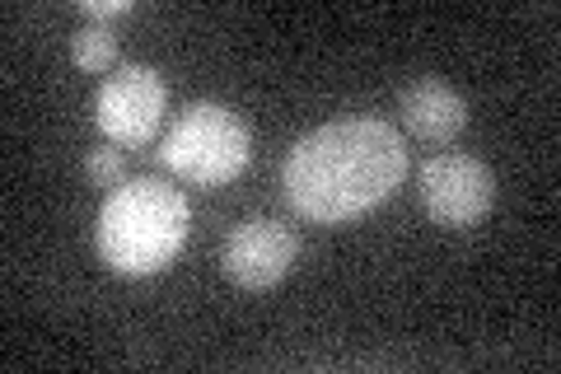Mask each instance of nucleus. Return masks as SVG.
<instances>
[{
  "label": "nucleus",
  "mask_w": 561,
  "mask_h": 374,
  "mask_svg": "<svg viewBox=\"0 0 561 374\" xmlns=\"http://www.w3.org/2000/svg\"><path fill=\"white\" fill-rule=\"evenodd\" d=\"M408 178V146L383 117H337L305 132L286 155L280 188L305 220L342 225L389 202Z\"/></svg>",
  "instance_id": "1"
},
{
  "label": "nucleus",
  "mask_w": 561,
  "mask_h": 374,
  "mask_svg": "<svg viewBox=\"0 0 561 374\" xmlns=\"http://www.w3.org/2000/svg\"><path fill=\"white\" fill-rule=\"evenodd\" d=\"M187 225H192V211L183 192L169 178L146 173L108 192L94 225V243H99V258L117 276H150L179 258Z\"/></svg>",
  "instance_id": "2"
},
{
  "label": "nucleus",
  "mask_w": 561,
  "mask_h": 374,
  "mask_svg": "<svg viewBox=\"0 0 561 374\" xmlns=\"http://www.w3.org/2000/svg\"><path fill=\"white\" fill-rule=\"evenodd\" d=\"M160 159L183 183L225 188L249 169L253 132H249V122L234 109H225V103H187V109L173 117Z\"/></svg>",
  "instance_id": "3"
},
{
  "label": "nucleus",
  "mask_w": 561,
  "mask_h": 374,
  "mask_svg": "<svg viewBox=\"0 0 561 374\" xmlns=\"http://www.w3.org/2000/svg\"><path fill=\"white\" fill-rule=\"evenodd\" d=\"M169 109V84L154 66H117L94 99V122L113 146H146Z\"/></svg>",
  "instance_id": "4"
},
{
  "label": "nucleus",
  "mask_w": 561,
  "mask_h": 374,
  "mask_svg": "<svg viewBox=\"0 0 561 374\" xmlns=\"http://www.w3.org/2000/svg\"><path fill=\"white\" fill-rule=\"evenodd\" d=\"M491 202H496V178L482 159L472 155H435L421 169V206L426 216L445 229H472L486 220Z\"/></svg>",
  "instance_id": "5"
},
{
  "label": "nucleus",
  "mask_w": 561,
  "mask_h": 374,
  "mask_svg": "<svg viewBox=\"0 0 561 374\" xmlns=\"http://www.w3.org/2000/svg\"><path fill=\"white\" fill-rule=\"evenodd\" d=\"M295 258H300V235L272 216H253L230 229L225 239V276L243 291H272L276 281L290 276Z\"/></svg>",
  "instance_id": "6"
},
{
  "label": "nucleus",
  "mask_w": 561,
  "mask_h": 374,
  "mask_svg": "<svg viewBox=\"0 0 561 374\" xmlns=\"http://www.w3.org/2000/svg\"><path fill=\"white\" fill-rule=\"evenodd\" d=\"M402 127L416 140H431V146H445L468 127V99L454 84H445L440 76H421L416 84L402 89Z\"/></svg>",
  "instance_id": "7"
},
{
  "label": "nucleus",
  "mask_w": 561,
  "mask_h": 374,
  "mask_svg": "<svg viewBox=\"0 0 561 374\" xmlns=\"http://www.w3.org/2000/svg\"><path fill=\"white\" fill-rule=\"evenodd\" d=\"M70 57H76L80 70H113L117 61V33L108 24H94V20H84L76 29V38H70Z\"/></svg>",
  "instance_id": "8"
},
{
  "label": "nucleus",
  "mask_w": 561,
  "mask_h": 374,
  "mask_svg": "<svg viewBox=\"0 0 561 374\" xmlns=\"http://www.w3.org/2000/svg\"><path fill=\"white\" fill-rule=\"evenodd\" d=\"M84 173H90L94 188H117L127 183V155H122V146H99L84 159Z\"/></svg>",
  "instance_id": "9"
},
{
  "label": "nucleus",
  "mask_w": 561,
  "mask_h": 374,
  "mask_svg": "<svg viewBox=\"0 0 561 374\" xmlns=\"http://www.w3.org/2000/svg\"><path fill=\"white\" fill-rule=\"evenodd\" d=\"M117 14H131V0H84V20L108 24Z\"/></svg>",
  "instance_id": "10"
}]
</instances>
